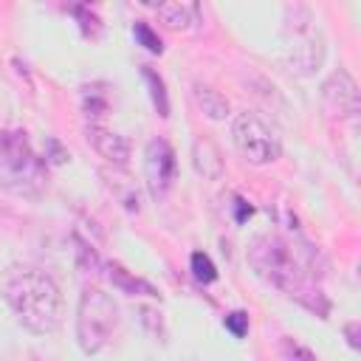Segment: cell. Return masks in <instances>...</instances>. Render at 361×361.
Instances as JSON below:
<instances>
[{"label":"cell","mask_w":361,"mask_h":361,"mask_svg":"<svg viewBox=\"0 0 361 361\" xmlns=\"http://www.w3.org/2000/svg\"><path fill=\"white\" fill-rule=\"evenodd\" d=\"M189 268H192V276H195L200 285H209V282L217 279V268H214V262H212L203 251H195V254H192Z\"/></svg>","instance_id":"cell-16"},{"label":"cell","mask_w":361,"mask_h":361,"mask_svg":"<svg viewBox=\"0 0 361 361\" xmlns=\"http://www.w3.org/2000/svg\"><path fill=\"white\" fill-rule=\"evenodd\" d=\"M118 327V307L102 288H85L76 305V344L82 353H102Z\"/></svg>","instance_id":"cell-5"},{"label":"cell","mask_w":361,"mask_h":361,"mask_svg":"<svg viewBox=\"0 0 361 361\" xmlns=\"http://www.w3.org/2000/svg\"><path fill=\"white\" fill-rule=\"evenodd\" d=\"M282 59L299 76H313L324 65V37L305 6L285 8L282 25Z\"/></svg>","instance_id":"cell-3"},{"label":"cell","mask_w":361,"mask_h":361,"mask_svg":"<svg viewBox=\"0 0 361 361\" xmlns=\"http://www.w3.org/2000/svg\"><path fill=\"white\" fill-rule=\"evenodd\" d=\"M192 99H195V104L200 107V113H203L206 118H212V121H223V118L231 113L228 99H226L220 90H214L212 85L195 82V85H192Z\"/></svg>","instance_id":"cell-12"},{"label":"cell","mask_w":361,"mask_h":361,"mask_svg":"<svg viewBox=\"0 0 361 361\" xmlns=\"http://www.w3.org/2000/svg\"><path fill=\"white\" fill-rule=\"evenodd\" d=\"M45 183V164L31 149L25 133H0V186L14 195H37Z\"/></svg>","instance_id":"cell-4"},{"label":"cell","mask_w":361,"mask_h":361,"mask_svg":"<svg viewBox=\"0 0 361 361\" xmlns=\"http://www.w3.org/2000/svg\"><path fill=\"white\" fill-rule=\"evenodd\" d=\"M133 34H135V39L149 51V54H161L164 51V42H161V37L147 25V23H135V28H133Z\"/></svg>","instance_id":"cell-17"},{"label":"cell","mask_w":361,"mask_h":361,"mask_svg":"<svg viewBox=\"0 0 361 361\" xmlns=\"http://www.w3.org/2000/svg\"><path fill=\"white\" fill-rule=\"evenodd\" d=\"M231 141L240 149V155L248 164H254V166L274 164L282 155V144H279L276 133L257 113H248V110L234 116V121H231Z\"/></svg>","instance_id":"cell-6"},{"label":"cell","mask_w":361,"mask_h":361,"mask_svg":"<svg viewBox=\"0 0 361 361\" xmlns=\"http://www.w3.org/2000/svg\"><path fill=\"white\" fill-rule=\"evenodd\" d=\"M322 102L338 118H355L361 110V93L350 71L338 68L322 82Z\"/></svg>","instance_id":"cell-8"},{"label":"cell","mask_w":361,"mask_h":361,"mask_svg":"<svg viewBox=\"0 0 361 361\" xmlns=\"http://www.w3.org/2000/svg\"><path fill=\"white\" fill-rule=\"evenodd\" d=\"M79 102H82L85 116L93 118V124H96V118L107 116V110H110V93L104 85H85L79 90Z\"/></svg>","instance_id":"cell-13"},{"label":"cell","mask_w":361,"mask_h":361,"mask_svg":"<svg viewBox=\"0 0 361 361\" xmlns=\"http://www.w3.org/2000/svg\"><path fill=\"white\" fill-rule=\"evenodd\" d=\"M141 76H144V82H147V87H149L152 107L158 110L161 118H166V116H169V96H166V85H164V79H161L149 65H141Z\"/></svg>","instance_id":"cell-14"},{"label":"cell","mask_w":361,"mask_h":361,"mask_svg":"<svg viewBox=\"0 0 361 361\" xmlns=\"http://www.w3.org/2000/svg\"><path fill=\"white\" fill-rule=\"evenodd\" d=\"M248 262L265 282H271L285 296L302 302L324 319L327 302L313 285V259L299 251L290 240H282L276 234H259L248 248Z\"/></svg>","instance_id":"cell-1"},{"label":"cell","mask_w":361,"mask_h":361,"mask_svg":"<svg viewBox=\"0 0 361 361\" xmlns=\"http://www.w3.org/2000/svg\"><path fill=\"white\" fill-rule=\"evenodd\" d=\"M178 178V158L169 141L152 138L144 149V180L152 197H164Z\"/></svg>","instance_id":"cell-7"},{"label":"cell","mask_w":361,"mask_h":361,"mask_svg":"<svg viewBox=\"0 0 361 361\" xmlns=\"http://www.w3.org/2000/svg\"><path fill=\"white\" fill-rule=\"evenodd\" d=\"M192 164L197 169V175L209 178V180H217L223 175V155L217 149V144L206 135H200L195 144H192Z\"/></svg>","instance_id":"cell-11"},{"label":"cell","mask_w":361,"mask_h":361,"mask_svg":"<svg viewBox=\"0 0 361 361\" xmlns=\"http://www.w3.org/2000/svg\"><path fill=\"white\" fill-rule=\"evenodd\" d=\"M87 141H90V147H93L107 164H113V166H118V169H124V166L130 164V141H127L121 133H113V130H107V127H102V124H90V127H87Z\"/></svg>","instance_id":"cell-9"},{"label":"cell","mask_w":361,"mask_h":361,"mask_svg":"<svg viewBox=\"0 0 361 361\" xmlns=\"http://www.w3.org/2000/svg\"><path fill=\"white\" fill-rule=\"evenodd\" d=\"M226 330H228L234 338H243V336L248 333V313H243V310L228 313V316H226Z\"/></svg>","instance_id":"cell-18"},{"label":"cell","mask_w":361,"mask_h":361,"mask_svg":"<svg viewBox=\"0 0 361 361\" xmlns=\"http://www.w3.org/2000/svg\"><path fill=\"white\" fill-rule=\"evenodd\" d=\"M3 299L8 302L17 322L34 336H48L62 327L65 319L62 290L39 268H28V265L8 268L3 276Z\"/></svg>","instance_id":"cell-2"},{"label":"cell","mask_w":361,"mask_h":361,"mask_svg":"<svg viewBox=\"0 0 361 361\" xmlns=\"http://www.w3.org/2000/svg\"><path fill=\"white\" fill-rule=\"evenodd\" d=\"M344 336H347V344H350L353 350H358V347H361V338H358V322L344 324Z\"/></svg>","instance_id":"cell-20"},{"label":"cell","mask_w":361,"mask_h":361,"mask_svg":"<svg viewBox=\"0 0 361 361\" xmlns=\"http://www.w3.org/2000/svg\"><path fill=\"white\" fill-rule=\"evenodd\" d=\"M282 347H285V355H288V358L299 355L302 361H313V353H310V350H305V347H299L293 338H285V341H282Z\"/></svg>","instance_id":"cell-19"},{"label":"cell","mask_w":361,"mask_h":361,"mask_svg":"<svg viewBox=\"0 0 361 361\" xmlns=\"http://www.w3.org/2000/svg\"><path fill=\"white\" fill-rule=\"evenodd\" d=\"M155 14L161 17V23L172 31H186L195 28L200 23V6L192 0H172V3H158Z\"/></svg>","instance_id":"cell-10"},{"label":"cell","mask_w":361,"mask_h":361,"mask_svg":"<svg viewBox=\"0 0 361 361\" xmlns=\"http://www.w3.org/2000/svg\"><path fill=\"white\" fill-rule=\"evenodd\" d=\"M110 279H113V282H116L121 290H127V293L141 290V293H147V296H158L152 285H147V282H144V279H138V276H130V274H127L121 265H116V262L110 265Z\"/></svg>","instance_id":"cell-15"}]
</instances>
